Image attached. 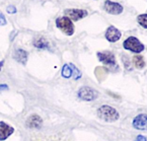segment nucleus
<instances>
[{
	"label": "nucleus",
	"instance_id": "4468645a",
	"mask_svg": "<svg viewBox=\"0 0 147 141\" xmlns=\"http://www.w3.org/2000/svg\"><path fill=\"white\" fill-rule=\"evenodd\" d=\"M132 61H133L134 66L136 68H138V69H142V68L145 66V61H144V58H143V56L140 55V54H136V55L133 56Z\"/></svg>",
	"mask_w": 147,
	"mask_h": 141
},
{
	"label": "nucleus",
	"instance_id": "dca6fc26",
	"mask_svg": "<svg viewBox=\"0 0 147 141\" xmlns=\"http://www.w3.org/2000/svg\"><path fill=\"white\" fill-rule=\"evenodd\" d=\"M61 75L66 79L71 78L72 77V69H71V66H70L69 64L63 65L62 70H61Z\"/></svg>",
	"mask_w": 147,
	"mask_h": 141
},
{
	"label": "nucleus",
	"instance_id": "b1692460",
	"mask_svg": "<svg viewBox=\"0 0 147 141\" xmlns=\"http://www.w3.org/2000/svg\"><path fill=\"white\" fill-rule=\"evenodd\" d=\"M3 64H4V61H3V60H2V61H0V71H1L2 67H3Z\"/></svg>",
	"mask_w": 147,
	"mask_h": 141
},
{
	"label": "nucleus",
	"instance_id": "f3484780",
	"mask_svg": "<svg viewBox=\"0 0 147 141\" xmlns=\"http://www.w3.org/2000/svg\"><path fill=\"white\" fill-rule=\"evenodd\" d=\"M137 22L141 27L147 29V14H141L137 17Z\"/></svg>",
	"mask_w": 147,
	"mask_h": 141
},
{
	"label": "nucleus",
	"instance_id": "f257e3e1",
	"mask_svg": "<svg viewBox=\"0 0 147 141\" xmlns=\"http://www.w3.org/2000/svg\"><path fill=\"white\" fill-rule=\"evenodd\" d=\"M97 115H98L99 119L108 122H114L119 117L117 111L110 106H102L101 108H99Z\"/></svg>",
	"mask_w": 147,
	"mask_h": 141
},
{
	"label": "nucleus",
	"instance_id": "f03ea898",
	"mask_svg": "<svg viewBox=\"0 0 147 141\" xmlns=\"http://www.w3.org/2000/svg\"><path fill=\"white\" fill-rule=\"evenodd\" d=\"M55 24H56V27H57L58 29H60L65 35H67V36L73 35L74 25L68 17L64 16V17L58 18V19H56Z\"/></svg>",
	"mask_w": 147,
	"mask_h": 141
},
{
	"label": "nucleus",
	"instance_id": "9b49d317",
	"mask_svg": "<svg viewBox=\"0 0 147 141\" xmlns=\"http://www.w3.org/2000/svg\"><path fill=\"white\" fill-rule=\"evenodd\" d=\"M42 124V120L40 115H32L26 120V125L31 128H39Z\"/></svg>",
	"mask_w": 147,
	"mask_h": 141
},
{
	"label": "nucleus",
	"instance_id": "6ab92c4d",
	"mask_svg": "<svg viewBox=\"0 0 147 141\" xmlns=\"http://www.w3.org/2000/svg\"><path fill=\"white\" fill-rule=\"evenodd\" d=\"M6 11H7L9 14H15V13L17 12V9H16L15 6L10 5V6H8V7L6 8Z\"/></svg>",
	"mask_w": 147,
	"mask_h": 141
},
{
	"label": "nucleus",
	"instance_id": "2eb2a0df",
	"mask_svg": "<svg viewBox=\"0 0 147 141\" xmlns=\"http://www.w3.org/2000/svg\"><path fill=\"white\" fill-rule=\"evenodd\" d=\"M108 74V69L105 67H97L96 70H95V75L97 76V78L99 79L100 81H102V79L106 78V76H107Z\"/></svg>",
	"mask_w": 147,
	"mask_h": 141
},
{
	"label": "nucleus",
	"instance_id": "39448f33",
	"mask_svg": "<svg viewBox=\"0 0 147 141\" xmlns=\"http://www.w3.org/2000/svg\"><path fill=\"white\" fill-rule=\"evenodd\" d=\"M64 14L68 17L71 21H78L88 15L87 11L83 9H66L64 11Z\"/></svg>",
	"mask_w": 147,
	"mask_h": 141
},
{
	"label": "nucleus",
	"instance_id": "6e6552de",
	"mask_svg": "<svg viewBox=\"0 0 147 141\" xmlns=\"http://www.w3.org/2000/svg\"><path fill=\"white\" fill-rule=\"evenodd\" d=\"M132 125L134 128L139 130H146L147 129V115L144 113H140L134 117L132 121Z\"/></svg>",
	"mask_w": 147,
	"mask_h": 141
},
{
	"label": "nucleus",
	"instance_id": "1a4fd4ad",
	"mask_svg": "<svg viewBox=\"0 0 147 141\" xmlns=\"http://www.w3.org/2000/svg\"><path fill=\"white\" fill-rule=\"evenodd\" d=\"M105 37L109 42L116 43L119 40V38H121V32L116 28V27L111 26V27H109V28L107 29V31H106Z\"/></svg>",
	"mask_w": 147,
	"mask_h": 141
},
{
	"label": "nucleus",
	"instance_id": "412c9836",
	"mask_svg": "<svg viewBox=\"0 0 147 141\" xmlns=\"http://www.w3.org/2000/svg\"><path fill=\"white\" fill-rule=\"evenodd\" d=\"M123 61H124V65H125V68L126 69H129L131 70V66H130V63H129V60L126 59L125 56H123Z\"/></svg>",
	"mask_w": 147,
	"mask_h": 141
},
{
	"label": "nucleus",
	"instance_id": "7ed1b4c3",
	"mask_svg": "<svg viewBox=\"0 0 147 141\" xmlns=\"http://www.w3.org/2000/svg\"><path fill=\"white\" fill-rule=\"evenodd\" d=\"M123 47L135 53H139L144 51V45L141 44V42L135 37H129L126 38L123 42Z\"/></svg>",
	"mask_w": 147,
	"mask_h": 141
},
{
	"label": "nucleus",
	"instance_id": "20e7f679",
	"mask_svg": "<svg viewBox=\"0 0 147 141\" xmlns=\"http://www.w3.org/2000/svg\"><path fill=\"white\" fill-rule=\"evenodd\" d=\"M78 97L83 101H93L98 97V92L92 88L82 87L78 91Z\"/></svg>",
	"mask_w": 147,
	"mask_h": 141
},
{
	"label": "nucleus",
	"instance_id": "ddd939ff",
	"mask_svg": "<svg viewBox=\"0 0 147 141\" xmlns=\"http://www.w3.org/2000/svg\"><path fill=\"white\" fill-rule=\"evenodd\" d=\"M33 44L38 49H49V43L47 42V40L44 37L40 38H36L33 40Z\"/></svg>",
	"mask_w": 147,
	"mask_h": 141
},
{
	"label": "nucleus",
	"instance_id": "0eeeda50",
	"mask_svg": "<svg viewBox=\"0 0 147 141\" xmlns=\"http://www.w3.org/2000/svg\"><path fill=\"white\" fill-rule=\"evenodd\" d=\"M98 58L101 62H103L106 65H111V66H115L117 63L116 57H115L114 53L111 51H104V52H98L97 53Z\"/></svg>",
	"mask_w": 147,
	"mask_h": 141
},
{
	"label": "nucleus",
	"instance_id": "f8f14e48",
	"mask_svg": "<svg viewBox=\"0 0 147 141\" xmlns=\"http://www.w3.org/2000/svg\"><path fill=\"white\" fill-rule=\"evenodd\" d=\"M13 57L16 61L25 64L28 60V52L25 51L24 49H16L13 53Z\"/></svg>",
	"mask_w": 147,
	"mask_h": 141
},
{
	"label": "nucleus",
	"instance_id": "9d476101",
	"mask_svg": "<svg viewBox=\"0 0 147 141\" xmlns=\"http://www.w3.org/2000/svg\"><path fill=\"white\" fill-rule=\"evenodd\" d=\"M13 132H14V128L12 126L8 125L4 121H0V140L3 141L7 139Z\"/></svg>",
	"mask_w": 147,
	"mask_h": 141
},
{
	"label": "nucleus",
	"instance_id": "423d86ee",
	"mask_svg": "<svg viewBox=\"0 0 147 141\" xmlns=\"http://www.w3.org/2000/svg\"><path fill=\"white\" fill-rule=\"evenodd\" d=\"M104 9H105L108 13L113 14V15H119V14H121V13H123V7L121 4L117 3V2H112V1H110V0L105 1Z\"/></svg>",
	"mask_w": 147,
	"mask_h": 141
},
{
	"label": "nucleus",
	"instance_id": "a211bd4d",
	"mask_svg": "<svg viewBox=\"0 0 147 141\" xmlns=\"http://www.w3.org/2000/svg\"><path fill=\"white\" fill-rule=\"evenodd\" d=\"M70 66H71V69H72V76H73V78L75 79V80H77V79H79L81 77V73H80V71L76 68L75 65H73V64H71L70 63Z\"/></svg>",
	"mask_w": 147,
	"mask_h": 141
},
{
	"label": "nucleus",
	"instance_id": "aec40b11",
	"mask_svg": "<svg viewBox=\"0 0 147 141\" xmlns=\"http://www.w3.org/2000/svg\"><path fill=\"white\" fill-rule=\"evenodd\" d=\"M7 24V21H6L5 17L2 13H0V26H5Z\"/></svg>",
	"mask_w": 147,
	"mask_h": 141
},
{
	"label": "nucleus",
	"instance_id": "4be33fe9",
	"mask_svg": "<svg viewBox=\"0 0 147 141\" xmlns=\"http://www.w3.org/2000/svg\"><path fill=\"white\" fill-rule=\"evenodd\" d=\"M135 141H147V140H146V137H145V136L138 135V136L136 137V139H135Z\"/></svg>",
	"mask_w": 147,
	"mask_h": 141
},
{
	"label": "nucleus",
	"instance_id": "5701e85b",
	"mask_svg": "<svg viewBox=\"0 0 147 141\" xmlns=\"http://www.w3.org/2000/svg\"><path fill=\"white\" fill-rule=\"evenodd\" d=\"M4 90H8V86L6 84H3V85H0V92Z\"/></svg>",
	"mask_w": 147,
	"mask_h": 141
}]
</instances>
